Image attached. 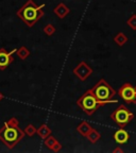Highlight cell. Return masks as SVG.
I'll return each mask as SVG.
<instances>
[{
  "label": "cell",
  "instance_id": "obj_1",
  "mask_svg": "<svg viewBox=\"0 0 136 153\" xmlns=\"http://www.w3.org/2000/svg\"><path fill=\"white\" fill-rule=\"evenodd\" d=\"M44 7H45L44 4L38 7L32 0H29L18 10L17 16L22 19L28 27H32L44 15Z\"/></svg>",
  "mask_w": 136,
  "mask_h": 153
},
{
  "label": "cell",
  "instance_id": "obj_2",
  "mask_svg": "<svg viewBox=\"0 0 136 153\" xmlns=\"http://www.w3.org/2000/svg\"><path fill=\"white\" fill-rule=\"evenodd\" d=\"M25 137V132L18 126H13L4 122L0 129V140L9 149H13Z\"/></svg>",
  "mask_w": 136,
  "mask_h": 153
},
{
  "label": "cell",
  "instance_id": "obj_3",
  "mask_svg": "<svg viewBox=\"0 0 136 153\" xmlns=\"http://www.w3.org/2000/svg\"><path fill=\"white\" fill-rule=\"evenodd\" d=\"M77 104L79 105L80 108H82V111H83L86 115L91 116V115L98 110L100 106L108 104V102L97 99V97L94 95L93 91H91V89H88V91H85V93L78 99Z\"/></svg>",
  "mask_w": 136,
  "mask_h": 153
},
{
  "label": "cell",
  "instance_id": "obj_4",
  "mask_svg": "<svg viewBox=\"0 0 136 153\" xmlns=\"http://www.w3.org/2000/svg\"><path fill=\"white\" fill-rule=\"evenodd\" d=\"M91 91H93L94 95H95L96 97H97V99H99V100L105 101V102H108V103L118 102V101L115 99L116 91H115L104 79L99 80V81L94 85Z\"/></svg>",
  "mask_w": 136,
  "mask_h": 153
},
{
  "label": "cell",
  "instance_id": "obj_5",
  "mask_svg": "<svg viewBox=\"0 0 136 153\" xmlns=\"http://www.w3.org/2000/svg\"><path fill=\"white\" fill-rule=\"evenodd\" d=\"M111 118H112L120 128H124L128 123H130V122L133 120L134 114L129 108H126L124 105H119V106L111 114Z\"/></svg>",
  "mask_w": 136,
  "mask_h": 153
},
{
  "label": "cell",
  "instance_id": "obj_6",
  "mask_svg": "<svg viewBox=\"0 0 136 153\" xmlns=\"http://www.w3.org/2000/svg\"><path fill=\"white\" fill-rule=\"evenodd\" d=\"M119 96L127 103L136 104V86L131 83H124L119 88Z\"/></svg>",
  "mask_w": 136,
  "mask_h": 153
},
{
  "label": "cell",
  "instance_id": "obj_7",
  "mask_svg": "<svg viewBox=\"0 0 136 153\" xmlns=\"http://www.w3.org/2000/svg\"><path fill=\"white\" fill-rule=\"evenodd\" d=\"M93 69L85 62H81L74 69V74L79 78L81 81H85L87 78L91 74Z\"/></svg>",
  "mask_w": 136,
  "mask_h": 153
},
{
  "label": "cell",
  "instance_id": "obj_8",
  "mask_svg": "<svg viewBox=\"0 0 136 153\" xmlns=\"http://www.w3.org/2000/svg\"><path fill=\"white\" fill-rule=\"evenodd\" d=\"M16 49L11 52H7L4 49H0V70H4L11 63L14 61L13 53L16 52Z\"/></svg>",
  "mask_w": 136,
  "mask_h": 153
},
{
  "label": "cell",
  "instance_id": "obj_9",
  "mask_svg": "<svg viewBox=\"0 0 136 153\" xmlns=\"http://www.w3.org/2000/svg\"><path fill=\"white\" fill-rule=\"evenodd\" d=\"M129 133H128L127 131H124L123 129H120L118 130V131L115 132L114 134V139L115 141L117 143H119V145H123V143H128L129 141Z\"/></svg>",
  "mask_w": 136,
  "mask_h": 153
},
{
  "label": "cell",
  "instance_id": "obj_10",
  "mask_svg": "<svg viewBox=\"0 0 136 153\" xmlns=\"http://www.w3.org/2000/svg\"><path fill=\"white\" fill-rule=\"evenodd\" d=\"M70 12L69 7H67L64 3H60V4H57L56 7L54 9V14L56 15L57 17H60V18H64L68 13Z\"/></svg>",
  "mask_w": 136,
  "mask_h": 153
},
{
  "label": "cell",
  "instance_id": "obj_11",
  "mask_svg": "<svg viewBox=\"0 0 136 153\" xmlns=\"http://www.w3.org/2000/svg\"><path fill=\"white\" fill-rule=\"evenodd\" d=\"M91 129L93 128L89 126L88 122H86V121H82L81 123L78 126V128H77V131L79 132L80 134H81L82 136H87L88 135V133L91 131Z\"/></svg>",
  "mask_w": 136,
  "mask_h": 153
},
{
  "label": "cell",
  "instance_id": "obj_12",
  "mask_svg": "<svg viewBox=\"0 0 136 153\" xmlns=\"http://www.w3.org/2000/svg\"><path fill=\"white\" fill-rule=\"evenodd\" d=\"M36 133L38 134V136L41 137V138L45 139V138H47L49 135H51V129H49V127L46 126V124H42L41 127L37 129Z\"/></svg>",
  "mask_w": 136,
  "mask_h": 153
},
{
  "label": "cell",
  "instance_id": "obj_13",
  "mask_svg": "<svg viewBox=\"0 0 136 153\" xmlns=\"http://www.w3.org/2000/svg\"><path fill=\"white\" fill-rule=\"evenodd\" d=\"M114 42L117 44L119 47H121V46H123L124 44L128 42V37L126 36V34H124V33H122V32H119L118 34H116V35H115Z\"/></svg>",
  "mask_w": 136,
  "mask_h": 153
},
{
  "label": "cell",
  "instance_id": "obj_14",
  "mask_svg": "<svg viewBox=\"0 0 136 153\" xmlns=\"http://www.w3.org/2000/svg\"><path fill=\"white\" fill-rule=\"evenodd\" d=\"M87 138H88V140L91 141V143H96L97 141L100 139V133H99L97 130H95V129H91V131L88 133V135H87Z\"/></svg>",
  "mask_w": 136,
  "mask_h": 153
},
{
  "label": "cell",
  "instance_id": "obj_15",
  "mask_svg": "<svg viewBox=\"0 0 136 153\" xmlns=\"http://www.w3.org/2000/svg\"><path fill=\"white\" fill-rule=\"evenodd\" d=\"M16 53L19 59H22V60H26L27 57H29V55H30V51H29V49L26 47L19 48L18 50L16 51Z\"/></svg>",
  "mask_w": 136,
  "mask_h": 153
},
{
  "label": "cell",
  "instance_id": "obj_16",
  "mask_svg": "<svg viewBox=\"0 0 136 153\" xmlns=\"http://www.w3.org/2000/svg\"><path fill=\"white\" fill-rule=\"evenodd\" d=\"M56 143H57V140L55 139V137L51 136V135H49L47 138H45V146H47L49 149H52L53 146H54Z\"/></svg>",
  "mask_w": 136,
  "mask_h": 153
},
{
  "label": "cell",
  "instance_id": "obj_17",
  "mask_svg": "<svg viewBox=\"0 0 136 153\" xmlns=\"http://www.w3.org/2000/svg\"><path fill=\"white\" fill-rule=\"evenodd\" d=\"M44 32H45V34H47L48 36H51L54 34L55 32V27L53 26V25L51 24H48L45 26V28H44Z\"/></svg>",
  "mask_w": 136,
  "mask_h": 153
},
{
  "label": "cell",
  "instance_id": "obj_18",
  "mask_svg": "<svg viewBox=\"0 0 136 153\" xmlns=\"http://www.w3.org/2000/svg\"><path fill=\"white\" fill-rule=\"evenodd\" d=\"M36 132H37V130H36V128L34 127L33 124H28L27 128L25 129V133H26L28 136H33Z\"/></svg>",
  "mask_w": 136,
  "mask_h": 153
},
{
  "label": "cell",
  "instance_id": "obj_19",
  "mask_svg": "<svg viewBox=\"0 0 136 153\" xmlns=\"http://www.w3.org/2000/svg\"><path fill=\"white\" fill-rule=\"evenodd\" d=\"M127 24L129 25L133 30H136V14H133L129 19H128Z\"/></svg>",
  "mask_w": 136,
  "mask_h": 153
},
{
  "label": "cell",
  "instance_id": "obj_20",
  "mask_svg": "<svg viewBox=\"0 0 136 153\" xmlns=\"http://www.w3.org/2000/svg\"><path fill=\"white\" fill-rule=\"evenodd\" d=\"M61 149H62V145H61V143H59V141H57V143H55L54 146H53V148L51 149V150L54 151V152H57V151H60Z\"/></svg>",
  "mask_w": 136,
  "mask_h": 153
},
{
  "label": "cell",
  "instance_id": "obj_21",
  "mask_svg": "<svg viewBox=\"0 0 136 153\" xmlns=\"http://www.w3.org/2000/svg\"><path fill=\"white\" fill-rule=\"evenodd\" d=\"M113 152H123V150H122V149H120V148H116V149H115V150L114 151H113Z\"/></svg>",
  "mask_w": 136,
  "mask_h": 153
},
{
  "label": "cell",
  "instance_id": "obj_22",
  "mask_svg": "<svg viewBox=\"0 0 136 153\" xmlns=\"http://www.w3.org/2000/svg\"><path fill=\"white\" fill-rule=\"evenodd\" d=\"M2 99H3V95H2L1 93H0V101L2 100Z\"/></svg>",
  "mask_w": 136,
  "mask_h": 153
}]
</instances>
